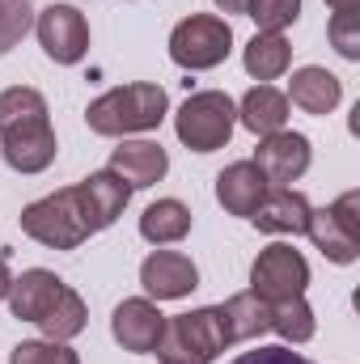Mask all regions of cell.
I'll use <instances>...</instances> for the list:
<instances>
[{"mask_svg":"<svg viewBox=\"0 0 360 364\" xmlns=\"http://www.w3.org/2000/svg\"><path fill=\"white\" fill-rule=\"evenodd\" d=\"M166 110H170L166 90L140 81V85H119V90H106L102 97H93L85 110V123L93 136H132V132L162 127Z\"/></svg>","mask_w":360,"mask_h":364,"instance_id":"1","label":"cell"},{"mask_svg":"<svg viewBox=\"0 0 360 364\" xmlns=\"http://www.w3.org/2000/svg\"><path fill=\"white\" fill-rule=\"evenodd\" d=\"M225 348H229V335H225L221 309L203 305L179 318H166V331L153 352L162 356V364H212Z\"/></svg>","mask_w":360,"mask_h":364,"instance_id":"2","label":"cell"},{"mask_svg":"<svg viewBox=\"0 0 360 364\" xmlns=\"http://www.w3.org/2000/svg\"><path fill=\"white\" fill-rule=\"evenodd\" d=\"M21 229H26V237H34L38 246H51V250H77L85 237H93L77 186H64L47 199H34L21 212Z\"/></svg>","mask_w":360,"mask_h":364,"instance_id":"3","label":"cell"},{"mask_svg":"<svg viewBox=\"0 0 360 364\" xmlns=\"http://www.w3.org/2000/svg\"><path fill=\"white\" fill-rule=\"evenodd\" d=\"M233 127H238V106H233L229 93H221V90L191 93L179 106V114H174V132H179V140L191 153H216V149H225L229 136H233Z\"/></svg>","mask_w":360,"mask_h":364,"instance_id":"4","label":"cell"},{"mask_svg":"<svg viewBox=\"0 0 360 364\" xmlns=\"http://www.w3.org/2000/svg\"><path fill=\"white\" fill-rule=\"evenodd\" d=\"M229 51H233V30L225 17H212V13L182 17L170 34V60L186 73H208V68L225 64Z\"/></svg>","mask_w":360,"mask_h":364,"instance_id":"5","label":"cell"},{"mask_svg":"<svg viewBox=\"0 0 360 364\" xmlns=\"http://www.w3.org/2000/svg\"><path fill=\"white\" fill-rule=\"evenodd\" d=\"M305 233H309V242L331 263H356V255H360V191H348L331 208L309 212Z\"/></svg>","mask_w":360,"mask_h":364,"instance_id":"6","label":"cell"},{"mask_svg":"<svg viewBox=\"0 0 360 364\" xmlns=\"http://www.w3.org/2000/svg\"><path fill=\"white\" fill-rule=\"evenodd\" d=\"M305 284H309V263H305V255L292 250L288 242L268 246V250L255 259V267H250V292H259L268 305L305 296Z\"/></svg>","mask_w":360,"mask_h":364,"instance_id":"7","label":"cell"},{"mask_svg":"<svg viewBox=\"0 0 360 364\" xmlns=\"http://www.w3.org/2000/svg\"><path fill=\"white\" fill-rule=\"evenodd\" d=\"M38 43L55 64H81L90 51V21L77 4H47L34 17Z\"/></svg>","mask_w":360,"mask_h":364,"instance_id":"8","label":"cell"},{"mask_svg":"<svg viewBox=\"0 0 360 364\" xmlns=\"http://www.w3.org/2000/svg\"><path fill=\"white\" fill-rule=\"evenodd\" d=\"M0 153H4L9 170H17V174H43L55 161L60 144H55L51 123L43 119V123H21V127L0 132Z\"/></svg>","mask_w":360,"mask_h":364,"instance_id":"9","label":"cell"},{"mask_svg":"<svg viewBox=\"0 0 360 364\" xmlns=\"http://www.w3.org/2000/svg\"><path fill=\"white\" fill-rule=\"evenodd\" d=\"M162 331H166V314L153 301H144V296H127L110 314V335H115V343L123 352H136V356L153 352L157 339H162Z\"/></svg>","mask_w":360,"mask_h":364,"instance_id":"10","label":"cell"},{"mask_svg":"<svg viewBox=\"0 0 360 364\" xmlns=\"http://www.w3.org/2000/svg\"><path fill=\"white\" fill-rule=\"evenodd\" d=\"M255 166L263 170V178L271 186H288V182H297L309 170V140L301 132H288V127L271 132L255 149Z\"/></svg>","mask_w":360,"mask_h":364,"instance_id":"11","label":"cell"},{"mask_svg":"<svg viewBox=\"0 0 360 364\" xmlns=\"http://www.w3.org/2000/svg\"><path fill=\"white\" fill-rule=\"evenodd\" d=\"M140 284L157 301H182V296H191V288H199V272L179 250H153L140 263Z\"/></svg>","mask_w":360,"mask_h":364,"instance_id":"12","label":"cell"},{"mask_svg":"<svg viewBox=\"0 0 360 364\" xmlns=\"http://www.w3.org/2000/svg\"><path fill=\"white\" fill-rule=\"evenodd\" d=\"M106 170L119 174L132 191H144V186H153V182L166 178L170 157H166V149H162L157 140H123V144L110 153V166H106Z\"/></svg>","mask_w":360,"mask_h":364,"instance_id":"13","label":"cell"},{"mask_svg":"<svg viewBox=\"0 0 360 364\" xmlns=\"http://www.w3.org/2000/svg\"><path fill=\"white\" fill-rule=\"evenodd\" d=\"M77 195H81V208L90 216V229L102 233V229H110L123 216V208L132 199V186L119 178V174H110V170H97L85 182H77Z\"/></svg>","mask_w":360,"mask_h":364,"instance_id":"14","label":"cell"},{"mask_svg":"<svg viewBox=\"0 0 360 364\" xmlns=\"http://www.w3.org/2000/svg\"><path fill=\"white\" fill-rule=\"evenodd\" d=\"M68 284L60 279L55 272H47V267H30V272L13 275V284H9V309H13V318H21V322H38L51 305H55V296L64 292Z\"/></svg>","mask_w":360,"mask_h":364,"instance_id":"15","label":"cell"},{"mask_svg":"<svg viewBox=\"0 0 360 364\" xmlns=\"http://www.w3.org/2000/svg\"><path fill=\"white\" fill-rule=\"evenodd\" d=\"M309 199L301 195V191H292V186H271L268 195H263V203L250 212V220H255V229L259 233H275V237H284V233H305V220H309Z\"/></svg>","mask_w":360,"mask_h":364,"instance_id":"16","label":"cell"},{"mask_svg":"<svg viewBox=\"0 0 360 364\" xmlns=\"http://www.w3.org/2000/svg\"><path fill=\"white\" fill-rule=\"evenodd\" d=\"M268 191H271V182L263 178V170L255 161H233V166H225L216 174V199H221V208L229 216H250L263 203Z\"/></svg>","mask_w":360,"mask_h":364,"instance_id":"17","label":"cell"},{"mask_svg":"<svg viewBox=\"0 0 360 364\" xmlns=\"http://www.w3.org/2000/svg\"><path fill=\"white\" fill-rule=\"evenodd\" d=\"M288 97H292V106H301L305 114H331V110L339 106V97H344V85H339L335 73L309 64V68H297V73H292Z\"/></svg>","mask_w":360,"mask_h":364,"instance_id":"18","label":"cell"},{"mask_svg":"<svg viewBox=\"0 0 360 364\" xmlns=\"http://www.w3.org/2000/svg\"><path fill=\"white\" fill-rule=\"evenodd\" d=\"M216 309H221L229 343H246V339H259L263 331H271V305L259 292H238V296H229Z\"/></svg>","mask_w":360,"mask_h":364,"instance_id":"19","label":"cell"},{"mask_svg":"<svg viewBox=\"0 0 360 364\" xmlns=\"http://www.w3.org/2000/svg\"><path fill=\"white\" fill-rule=\"evenodd\" d=\"M238 123L246 132H255V136L284 132V123H288V97L275 85H255L242 97V106H238Z\"/></svg>","mask_w":360,"mask_h":364,"instance_id":"20","label":"cell"},{"mask_svg":"<svg viewBox=\"0 0 360 364\" xmlns=\"http://www.w3.org/2000/svg\"><path fill=\"white\" fill-rule=\"evenodd\" d=\"M191 233V208L182 199H157L140 216V237L153 246H174Z\"/></svg>","mask_w":360,"mask_h":364,"instance_id":"21","label":"cell"},{"mask_svg":"<svg viewBox=\"0 0 360 364\" xmlns=\"http://www.w3.org/2000/svg\"><path fill=\"white\" fill-rule=\"evenodd\" d=\"M242 64H246V73H250L255 81H275V77L288 73V64H292V47H288L284 34H268V30H259V34L246 43Z\"/></svg>","mask_w":360,"mask_h":364,"instance_id":"22","label":"cell"},{"mask_svg":"<svg viewBox=\"0 0 360 364\" xmlns=\"http://www.w3.org/2000/svg\"><path fill=\"white\" fill-rule=\"evenodd\" d=\"M85 301H81V292L77 288H64L60 296H55V305L38 318V326H43V339H55V343H68V339H77L81 331H85Z\"/></svg>","mask_w":360,"mask_h":364,"instance_id":"23","label":"cell"},{"mask_svg":"<svg viewBox=\"0 0 360 364\" xmlns=\"http://www.w3.org/2000/svg\"><path fill=\"white\" fill-rule=\"evenodd\" d=\"M271 331H275V335H280L288 348H297V343H309V339H314V331H318L309 301H305V296L275 301V305H271Z\"/></svg>","mask_w":360,"mask_h":364,"instance_id":"24","label":"cell"},{"mask_svg":"<svg viewBox=\"0 0 360 364\" xmlns=\"http://www.w3.org/2000/svg\"><path fill=\"white\" fill-rule=\"evenodd\" d=\"M47 119V97L30 85H13L0 93V132L21 127V123H43Z\"/></svg>","mask_w":360,"mask_h":364,"instance_id":"25","label":"cell"},{"mask_svg":"<svg viewBox=\"0 0 360 364\" xmlns=\"http://www.w3.org/2000/svg\"><path fill=\"white\" fill-rule=\"evenodd\" d=\"M34 30V4L30 0H0V55L13 51Z\"/></svg>","mask_w":360,"mask_h":364,"instance_id":"26","label":"cell"},{"mask_svg":"<svg viewBox=\"0 0 360 364\" xmlns=\"http://www.w3.org/2000/svg\"><path fill=\"white\" fill-rule=\"evenodd\" d=\"M246 17L268 30V34H280L284 26H292L301 17V0H246Z\"/></svg>","mask_w":360,"mask_h":364,"instance_id":"27","label":"cell"},{"mask_svg":"<svg viewBox=\"0 0 360 364\" xmlns=\"http://www.w3.org/2000/svg\"><path fill=\"white\" fill-rule=\"evenodd\" d=\"M9 364H81V356L68 343H55V339H26V343L13 348Z\"/></svg>","mask_w":360,"mask_h":364,"instance_id":"28","label":"cell"},{"mask_svg":"<svg viewBox=\"0 0 360 364\" xmlns=\"http://www.w3.org/2000/svg\"><path fill=\"white\" fill-rule=\"evenodd\" d=\"M327 34H331V47L344 55V60H360V13H335L331 17V26H327Z\"/></svg>","mask_w":360,"mask_h":364,"instance_id":"29","label":"cell"},{"mask_svg":"<svg viewBox=\"0 0 360 364\" xmlns=\"http://www.w3.org/2000/svg\"><path fill=\"white\" fill-rule=\"evenodd\" d=\"M233 364H314L305 360L301 352H292L288 343H275V348H255V352H242Z\"/></svg>","mask_w":360,"mask_h":364,"instance_id":"30","label":"cell"},{"mask_svg":"<svg viewBox=\"0 0 360 364\" xmlns=\"http://www.w3.org/2000/svg\"><path fill=\"white\" fill-rule=\"evenodd\" d=\"M221 13H246V0H212Z\"/></svg>","mask_w":360,"mask_h":364,"instance_id":"31","label":"cell"},{"mask_svg":"<svg viewBox=\"0 0 360 364\" xmlns=\"http://www.w3.org/2000/svg\"><path fill=\"white\" fill-rule=\"evenodd\" d=\"M9 284H13V272H9V263L0 259V301L9 296Z\"/></svg>","mask_w":360,"mask_h":364,"instance_id":"32","label":"cell"},{"mask_svg":"<svg viewBox=\"0 0 360 364\" xmlns=\"http://www.w3.org/2000/svg\"><path fill=\"white\" fill-rule=\"evenodd\" d=\"M335 13H352V9H360V0H327Z\"/></svg>","mask_w":360,"mask_h":364,"instance_id":"33","label":"cell"}]
</instances>
